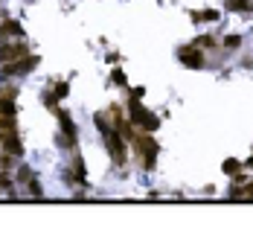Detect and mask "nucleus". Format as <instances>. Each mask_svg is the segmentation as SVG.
Listing matches in <instances>:
<instances>
[{
    "label": "nucleus",
    "instance_id": "nucleus-1",
    "mask_svg": "<svg viewBox=\"0 0 253 230\" xmlns=\"http://www.w3.org/2000/svg\"><path fill=\"white\" fill-rule=\"evenodd\" d=\"M134 152H137V158H143V166H146V172H152L155 169V161H158V152L160 146L149 137V134L137 131V137H134Z\"/></svg>",
    "mask_w": 253,
    "mask_h": 230
},
{
    "label": "nucleus",
    "instance_id": "nucleus-2",
    "mask_svg": "<svg viewBox=\"0 0 253 230\" xmlns=\"http://www.w3.org/2000/svg\"><path fill=\"white\" fill-rule=\"evenodd\" d=\"M128 111H131V123H137L140 131H158L160 129V120L155 117V114H149V111L140 105V97L128 99Z\"/></svg>",
    "mask_w": 253,
    "mask_h": 230
},
{
    "label": "nucleus",
    "instance_id": "nucleus-3",
    "mask_svg": "<svg viewBox=\"0 0 253 230\" xmlns=\"http://www.w3.org/2000/svg\"><path fill=\"white\" fill-rule=\"evenodd\" d=\"M105 143H108V152L114 155V161L126 164V140H123V134L117 129H111V131H105Z\"/></svg>",
    "mask_w": 253,
    "mask_h": 230
},
{
    "label": "nucleus",
    "instance_id": "nucleus-4",
    "mask_svg": "<svg viewBox=\"0 0 253 230\" xmlns=\"http://www.w3.org/2000/svg\"><path fill=\"white\" fill-rule=\"evenodd\" d=\"M0 149L9 152V155H21V152H24L21 137H18V129H0Z\"/></svg>",
    "mask_w": 253,
    "mask_h": 230
},
{
    "label": "nucleus",
    "instance_id": "nucleus-5",
    "mask_svg": "<svg viewBox=\"0 0 253 230\" xmlns=\"http://www.w3.org/2000/svg\"><path fill=\"white\" fill-rule=\"evenodd\" d=\"M24 56H27V44L24 41H18V44H0V65L24 59Z\"/></svg>",
    "mask_w": 253,
    "mask_h": 230
},
{
    "label": "nucleus",
    "instance_id": "nucleus-6",
    "mask_svg": "<svg viewBox=\"0 0 253 230\" xmlns=\"http://www.w3.org/2000/svg\"><path fill=\"white\" fill-rule=\"evenodd\" d=\"M178 59H181L187 67H204L207 65V59H204V53H201L198 47H181Z\"/></svg>",
    "mask_w": 253,
    "mask_h": 230
},
{
    "label": "nucleus",
    "instance_id": "nucleus-7",
    "mask_svg": "<svg viewBox=\"0 0 253 230\" xmlns=\"http://www.w3.org/2000/svg\"><path fill=\"white\" fill-rule=\"evenodd\" d=\"M35 65H38V56H30L27 62H24V59H21V62H6V65H3V76H12V73H30Z\"/></svg>",
    "mask_w": 253,
    "mask_h": 230
},
{
    "label": "nucleus",
    "instance_id": "nucleus-8",
    "mask_svg": "<svg viewBox=\"0 0 253 230\" xmlns=\"http://www.w3.org/2000/svg\"><path fill=\"white\" fill-rule=\"evenodd\" d=\"M56 117H59V123H62V131L70 137V143H76V126H73V117H70L64 108H56Z\"/></svg>",
    "mask_w": 253,
    "mask_h": 230
},
{
    "label": "nucleus",
    "instance_id": "nucleus-9",
    "mask_svg": "<svg viewBox=\"0 0 253 230\" xmlns=\"http://www.w3.org/2000/svg\"><path fill=\"white\" fill-rule=\"evenodd\" d=\"M6 35H24V27L18 21H6V24H0V44H3Z\"/></svg>",
    "mask_w": 253,
    "mask_h": 230
},
{
    "label": "nucleus",
    "instance_id": "nucleus-10",
    "mask_svg": "<svg viewBox=\"0 0 253 230\" xmlns=\"http://www.w3.org/2000/svg\"><path fill=\"white\" fill-rule=\"evenodd\" d=\"M227 9H230V12H251L253 3L251 0H227Z\"/></svg>",
    "mask_w": 253,
    "mask_h": 230
},
{
    "label": "nucleus",
    "instance_id": "nucleus-11",
    "mask_svg": "<svg viewBox=\"0 0 253 230\" xmlns=\"http://www.w3.org/2000/svg\"><path fill=\"white\" fill-rule=\"evenodd\" d=\"M9 97H12V94H9ZM9 97L0 99V114H6V117H15V102H12Z\"/></svg>",
    "mask_w": 253,
    "mask_h": 230
},
{
    "label": "nucleus",
    "instance_id": "nucleus-12",
    "mask_svg": "<svg viewBox=\"0 0 253 230\" xmlns=\"http://www.w3.org/2000/svg\"><path fill=\"white\" fill-rule=\"evenodd\" d=\"M192 21H219V12L207 9V12H192Z\"/></svg>",
    "mask_w": 253,
    "mask_h": 230
},
{
    "label": "nucleus",
    "instance_id": "nucleus-13",
    "mask_svg": "<svg viewBox=\"0 0 253 230\" xmlns=\"http://www.w3.org/2000/svg\"><path fill=\"white\" fill-rule=\"evenodd\" d=\"M73 175H76L79 181H85V175H88V169H85V161H82V158H76V161H73Z\"/></svg>",
    "mask_w": 253,
    "mask_h": 230
},
{
    "label": "nucleus",
    "instance_id": "nucleus-14",
    "mask_svg": "<svg viewBox=\"0 0 253 230\" xmlns=\"http://www.w3.org/2000/svg\"><path fill=\"white\" fill-rule=\"evenodd\" d=\"M41 102H44V105H47L50 111H56V108H59V97H56V94H47V91H44V97H41Z\"/></svg>",
    "mask_w": 253,
    "mask_h": 230
},
{
    "label": "nucleus",
    "instance_id": "nucleus-15",
    "mask_svg": "<svg viewBox=\"0 0 253 230\" xmlns=\"http://www.w3.org/2000/svg\"><path fill=\"white\" fill-rule=\"evenodd\" d=\"M195 47H216V38L213 35H198L195 38Z\"/></svg>",
    "mask_w": 253,
    "mask_h": 230
},
{
    "label": "nucleus",
    "instance_id": "nucleus-16",
    "mask_svg": "<svg viewBox=\"0 0 253 230\" xmlns=\"http://www.w3.org/2000/svg\"><path fill=\"white\" fill-rule=\"evenodd\" d=\"M224 172L227 175H236V172H242V164L239 161H224Z\"/></svg>",
    "mask_w": 253,
    "mask_h": 230
},
{
    "label": "nucleus",
    "instance_id": "nucleus-17",
    "mask_svg": "<svg viewBox=\"0 0 253 230\" xmlns=\"http://www.w3.org/2000/svg\"><path fill=\"white\" fill-rule=\"evenodd\" d=\"M111 82H117V85H128V79H126V73H123V70H114V73H111Z\"/></svg>",
    "mask_w": 253,
    "mask_h": 230
},
{
    "label": "nucleus",
    "instance_id": "nucleus-18",
    "mask_svg": "<svg viewBox=\"0 0 253 230\" xmlns=\"http://www.w3.org/2000/svg\"><path fill=\"white\" fill-rule=\"evenodd\" d=\"M224 44H227L230 50H236V47L242 44V38H239V35H227V38H224Z\"/></svg>",
    "mask_w": 253,
    "mask_h": 230
},
{
    "label": "nucleus",
    "instance_id": "nucleus-19",
    "mask_svg": "<svg viewBox=\"0 0 253 230\" xmlns=\"http://www.w3.org/2000/svg\"><path fill=\"white\" fill-rule=\"evenodd\" d=\"M67 94H70V85H67V82H62V85H56V97H59V99H64Z\"/></svg>",
    "mask_w": 253,
    "mask_h": 230
},
{
    "label": "nucleus",
    "instance_id": "nucleus-20",
    "mask_svg": "<svg viewBox=\"0 0 253 230\" xmlns=\"http://www.w3.org/2000/svg\"><path fill=\"white\" fill-rule=\"evenodd\" d=\"M30 193L35 198H41V184H38V181H32V178H30Z\"/></svg>",
    "mask_w": 253,
    "mask_h": 230
},
{
    "label": "nucleus",
    "instance_id": "nucleus-21",
    "mask_svg": "<svg viewBox=\"0 0 253 230\" xmlns=\"http://www.w3.org/2000/svg\"><path fill=\"white\" fill-rule=\"evenodd\" d=\"M0 190H12V181H9V175H3V172H0Z\"/></svg>",
    "mask_w": 253,
    "mask_h": 230
},
{
    "label": "nucleus",
    "instance_id": "nucleus-22",
    "mask_svg": "<svg viewBox=\"0 0 253 230\" xmlns=\"http://www.w3.org/2000/svg\"><path fill=\"white\" fill-rule=\"evenodd\" d=\"M30 178H32V172H30V169H27V166H24V169L18 172V181H30Z\"/></svg>",
    "mask_w": 253,
    "mask_h": 230
},
{
    "label": "nucleus",
    "instance_id": "nucleus-23",
    "mask_svg": "<svg viewBox=\"0 0 253 230\" xmlns=\"http://www.w3.org/2000/svg\"><path fill=\"white\" fill-rule=\"evenodd\" d=\"M0 166H3V169H9V166H12V158H9V152H6V155H0Z\"/></svg>",
    "mask_w": 253,
    "mask_h": 230
}]
</instances>
